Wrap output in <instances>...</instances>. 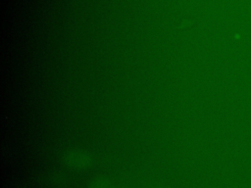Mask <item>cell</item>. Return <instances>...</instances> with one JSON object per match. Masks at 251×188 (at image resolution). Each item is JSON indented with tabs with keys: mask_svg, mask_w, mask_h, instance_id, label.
I'll use <instances>...</instances> for the list:
<instances>
[]
</instances>
